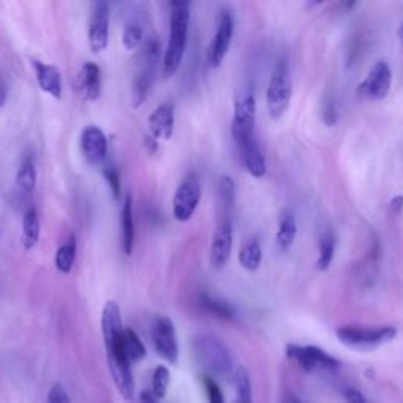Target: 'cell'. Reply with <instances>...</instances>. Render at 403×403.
Instances as JSON below:
<instances>
[{
  "label": "cell",
  "mask_w": 403,
  "mask_h": 403,
  "mask_svg": "<svg viewBox=\"0 0 403 403\" xmlns=\"http://www.w3.org/2000/svg\"><path fill=\"white\" fill-rule=\"evenodd\" d=\"M336 244H337L336 233L332 230H328L321 235L318 243V260H317V268L320 271H326L331 266L334 254H336Z\"/></svg>",
  "instance_id": "25"
},
{
  "label": "cell",
  "mask_w": 403,
  "mask_h": 403,
  "mask_svg": "<svg viewBox=\"0 0 403 403\" xmlns=\"http://www.w3.org/2000/svg\"><path fill=\"white\" fill-rule=\"evenodd\" d=\"M189 17V2H184V0L170 2V34L163 59L164 78L173 76L182 65L186 45H188Z\"/></svg>",
  "instance_id": "2"
},
{
  "label": "cell",
  "mask_w": 403,
  "mask_h": 403,
  "mask_svg": "<svg viewBox=\"0 0 403 403\" xmlns=\"http://www.w3.org/2000/svg\"><path fill=\"white\" fill-rule=\"evenodd\" d=\"M78 90L82 93L87 99H98L101 95V70L96 64H85L80 70L78 80H76Z\"/></svg>",
  "instance_id": "17"
},
{
  "label": "cell",
  "mask_w": 403,
  "mask_h": 403,
  "mask_svg": "<svg viewBox=\"0 0 403 403\" xmlns=\"http://www.w3.org/2000/svg\"><path fill=\"white\" fill-rule=\"evenodd\" d=\"M218 198L221 208V218H230L228 213L235 205V183L230 177H222L218 186Z\"/></svg>",
  "instance_id": "27"
},
{
  "label": "cell",
  "mask_w": 403,
  "mask_h": 403,
  "mask_svg": "<svg viewBox=\"0 0 403 403\" xmlns=\"http://www.w3.org/2000/svg\"><path fill=\"white\" fill-rule=\"evenodd\" d=\"M144 144H145V148H147V152L150 153V154H154L158 152V140L153 138V135H145V140H144Z\"/></svg>",
  "instance_id": "39"
},
{
  "label": "cell",
  "mask_w": 403,
  "mask_h": 403,
  "mask_svg": "<svg viewBox=\"0 0 403 403\" xmlns=\"http://www.w3.org/2000/svg\"><path fill=\"white\" fill-rule=\"evenodd\" d=\"M262 258H263L262 244L258 243V240H249L247 243L241 246L238 260L240 265L243 266L244 270L256 272L260 268V265H262Z\"/></svg>",
  "instance_id": "21"
},
{
  "label": "cell",
  "mask_w": 403,
  "mask_h": 403,
  "mask_svg": "<svg viewBox=\"0 0 403 403\" xmlns=\"http://www.w3.org/2000/svg\"><path fill=\"white\" fill-rule=\"evenodd\" d=\"M233 381L235 389H237V402L235 403H252V386H251V376L247 369L243 365L237 367L233 372Z\"/></svg>",
  "instance_id": "28"
},
{
  "label": "cell",
  "mask_w": 403,
  "mask_h": 403,
  "mask_svg": "<svg viewBox=\"0 0 403 403\" xmlns=\"http://www.w3.org/2000/svg\"><path fill=\"white\" fill-rule=\"evenodd\" d=\"M104 173V178H106V182L110 186V191H112V194L115 198L120 197V177H119V170L115 169L114 166H106L103 169Z\"/></svg>",
  "instance_id": "34"
},
{
  "label": "cell",
  "mask_w": 403,
  "mask_h": 403,
  "mask_svg": "<svg viewBox=\"0 0 403 403\" xmlns=\"http://www.w3.org/2000/svg\"><path fill=\"white\" fill-rule=\"evenodd\" d=\"M233 30L235 22L232 15L227 13V11H222L218 17V26H216L213 40L207 49V61L212 68H218L224 61L232 45Z\"/></svg>",
  "instance_id": "10"
},
{
  "label": "cell",
  "mask_w": 403,
  "mask_h": 403,
  "mask_svg": "<svg viewBox=\"0 0 403 403\" xmlns=\"http://www.w3.org/2000/svg\"><path fill=\"white\" fill-rule=\"evenodd\" d=\"M140 402L142 403H156V400H154V397L150 393H142Z\"/></svg>",
  "instance_id": "41"
},
{
  "label": "cell",
  "mask_w": 403,
  "mask_h": 403,
  "mask_svg": "<svg viewBox=\"0 0 403 403\" xmlns=\"http://www.w3.org/2000/svg\"><path fill=\"white\" fill-rule=\"evenodd\" d=\"M337 339L344 345L355 350H374L384 344H389L397 336L394 326H340L336 331Z\"/></svg>",
  "instance_id": "5"
},
{
  "label": "cell",
  "mask_w": 403,
  "mask_h": 403,
  "mask_svg": "<svg viewBox=\"0 0 403 403\" xmlns=\"http://www.w3.org/2000/svg\"><path fill=\"white\" fill-rule=\"evenodd\" d=\"M194 353L198 364L212 375H228L232 372V356L227 346L213 336L194 339Z\"/></svg>",
  "instance_id": "4"
},
{
  "label": "cell",
  "mask_w": 403,
  "mask_h": 403,
  "mask_svg": "<svg viewBox=\"0 0 403 403\" xmlns=\"http://www.w3.org/2000/svg\"><path fill=\"white\" fill-rule=\"evenodd\" d=\"M254 126H256V96L252 90H243L235 99L232 122V134L238 147L254 139Z\"/></svg>",
  "instance_id": "6"
},
{
  "label": "cell",
  "mask_w": 403,
  "mask_h": 403,
  "mask_svg": "<svg viewBox=\"0 0 403 403\" xmlns=\"http://www.w3.org/2000/svg\"><path fill=\"white\" fill-rule=\"evenodd\" d=\"M345 399L349 403H367V400H365V397L362 395L361 390H358V389H349V390H346Z\"/></svg>",
  "instance_id": "37"
},
{
  "label": "cell",
  "mask_w": 403,
  "mask_h": 403,
  "mask_svg": "<svg viewBox=\"0 0 403 403\" xmlns=\"http://www.w3.org/2000/svg\"><path fill=\"white\" fill-rule=\"evenodd\" d=\"M74 260H76V240L71 237L64 246L59 247L57 254H55V266L60 272H70L73 270Z\"/></svg>",
  "instance_id": "29"
},
{
  "label": "cell",
  "mask_w": 403,
  "mask_h": 403,
  "mask_svg": "<svg viewBox=\"0 0 403 403\" xmlns=\"http://www.w3.org/2000/svg\"><path fill=\"white\" fill-rule=\"evenodd\" d=\"M16 182H17V186H20L22 191L32 192L35 189L36 170H35L34 158L30 156V154H29V156L24 158V161L20 166V169H17Z\"/></svg>",
  "instance_id": "30"
},
{
  "label": "cell",
  "mask_w": 403,
  "mask_h": 403,
  "mask_svg": "<svg viewBox=\"0 0 403 403\" xmlns=\"http://www.w3.org/2000/svg\"><path fill=\"white\" fill-rule=\"evenodd\" d=\"M198 305L202 306L203 311H207L208 314L214 315V317L222 318V320H232L235 317V311L228 302L218 300L212 295L202 293L198 296Z\"/></svg>",
  "instance_id": "24"
},
{
  "label": "cell",
  "mask_w": 403,
  "mask_h": 403,
  "mask_svg": "<svg viewBox=\"0 0 403 403\" xmlns=\"http://www.w3.org/2000/svg\"><path fill=\"white\" fill-rule=\"evenodd\" d=\"M101 330L104 345H106L110 376H112L119 393L126 400H131L135 390L134 376L131 364H129L125 350H123V330L125 328L122 323L120 307L115 301H108L103 309Z\"/></svg>",
  "instance_id": "1"
},
{
  "label": "cell",
  "mask_w": 403,
  "mask_h": 403,
  "mask_svg": "<svg viewBox=\"0 0 403 403\" xmlns=\"http://www.w3.org/2000/svg\"><path fill=\"white\" fill-rule=\"evenodd\" d=\"M123 350H125V355L131 365L140 362L142 359L147 356L145 345L142 344L140 337L131 328H125V330H123Z\"/></svg>",
  "instance_id": "23"
},
{
  "label": "cell",
  "mask_w": 403,
  "mask_h": 403,
  "mask_svg": "<svg viewBox=\"0 0 403 403\" xmlns=\"http://www.w3.org/2000/svg\"><path fill=\"white\" fill-rule=\"evenodd\" d=\"M40 240V218L35 207H30L22 219V244L26 249L38 243Z\"/></svg>",
  "instance_id": "22"
},
{
  "label": "cell",
  "mask_w": 403,
  "mask_h": 403,
  "mask_svg": "<svg viewBox=\"0 0 403 403\" xmlns=\"http://www.w3.org/2000/svg\"><path fill=\"white\" fill-rule=\"evenodd\" d=\"M290 403H302L300 399H298V397H291V400H290Z\"/></svg>",
  "instance_id": "43"
},
{
  "label": "cell",
  "mask_w": 403,
  "mask_h": 403,
  "mask_svg": "<svg viewBox=\"0 0 403 403\" xmlns=\"http://www.w3.org/2000/svg\"><path fill=\"white\" fill-rule=\"evenodd\" d=\"M233 230L230 218H221L218 227L213 233L212 251H210V262L214 270H222L227 265L232 254Z\"/></svg>",
  "instance_id": "12"
},
{
  "label": "cell",
  "mask_w": 403,
  "mask_h": 403,
  "mask_svg": "<svg viewBox=\"0 0 403 403\" xmlns=\"http://www.w3.org/2000/svg\"><path fill=\"white\" fill-rule=\"evenodd\" d=\"M287 356L295 361L305 372H315L318 369L336 370L340 367V361L325 350L315 345H287Z\"/></svg>",
  "instance_id": "8"
},
{
  "label": "cell",
  "mask_w": 403,
  "mask_h": 403,
  "mask_svg": "<svg viewBox=\"0 0 403 403\" xmlns=\"http://www.w3.org/2000/svg\"><path fill=\"white\" fill-rule=\"evenodd\" d=\"M47 403H70L66 390L60 383H55L54 386L51 388V390H49Z\"/></svg>",
  "instance_id": "35"
},
{
  "label": "cell",
  "mask_w": 403,
  "mask_h": 403,
  "mask_svg": "<svg viewBox=\"0 0 403 403\" xmlns=\"http://www.w3.org/2000/svg\"><path fill=\"white\" fill-rule=\"evenodd\" d=\"M296 232H298V227H296V221L293 218V214L285 213L281 218V222H279V228L276 235L277 244L284 252H287L291 247V244H293Z\"/></svg>",
  "instance_id": "26"
},
{
  "label": "cell",
  "mask_w": 403,
  "mask_h": 403,
  "mask_svg": "<svg viewBox=\"0 0 403 403\" xmlns=\"http://www.w3.org/2000/svg\"><path fill=\"white\" fill-rule=\"evenodd\" d=\"M122 244L123 252L129 256L134 246V218H133V198L126 194L122 210Z\"/></svg>",
  "instance_id": "20"
},
{
  "label": "cell",
  "mask_w": 403,
  "mask_h": 403,
  "mask_svg": "<svg viewBox=\"0 0 403 403\" xmlns=\"http://www.w3.org/2000/svg\"><path fill=\"white\" fill-rule=\"evenodd\" d=\"M399 36H400V40H402V43H403V22H402V26H400V29H399Z\"/></svg>",
  "instance_id": "42"
},
{
  "label": "cell",
  "mask_w": 403,
  "mask_h": 403,
  "mask_svg": "<svg viewBox=\"0 0 403 403\" xmlns=\"http://www.w3.org/2000/svg\"><path fill=\"white\" fill-rule=\"evenodd\" d=\"M323 122L326 123L328 126L336 125V122H337V106H336V101H332V99H330V101L325 103V106H323Z\"/></svg>",
  "instance_id": "36"
},
{
  "label": "cell",
  "mask_w": 403,
  "mask_h": 403,
  "mask_svg": "<svg viewBox=\"0 0 403 403\" xmlns=\"http://www.w3.org/2000/svg\"><path fill=\"white\" fill-rule=\"evenodd\" d=\"M109 20L110 10L106 2H96L93 5L90 26H89V43L91 51L98 54L106 49L109 43Z\"/></svg>",
  "instance_id": "13"
},
{
  "label": "cell",
  "mask_w": 403,
  "mask_h": 403,
  "mask_svg": "<svg viewBox=\"0 0 403 403\" xmlns=\"http://www.w3.org/2000/svg\"><path fill=\"white\" fill-rule=\"evenodd\" d=\"M32 65L41 90L57 99L61 98V90H64V87H61V76L57 68L47 65L41 60H34Z\"/></svg>",
  "instance_id": "16"
},
{
  "label": "cell",
  "mask_w": 403,
  "mask_h": 403,
  "mask_svg": "<svg viewBox=\"0 0 403 403\" xmlns=\"http://www.w3.org/2000/svg\"><path fill=\"white\" fill-rule=\"evenodd\" d=\"M142 36H144V32H142V27L138 26V24H128L123 30V46L129 51H134L142 43Z\"/></svg>",
  "instance_id": "32"
},
{
  "label": "cell",
  "mask_w": 403,
  "mask_h": 403,
  "mask_svg": "<svg viewBox=\"0 0 403 403\" xmlns=\"http://www.w3.org/2000/svg\"><path fill=\"white\" fill-rule=\"evenodd\" d=\"M148 126H150L154 139L169 140L173 135V129H175V109H173V104L164 103L158 109H154V112L148 119Z\"/></svg>",
  "instance_id": "15"
},
{
  "label": "cell",
  "mask_w": 403,
  "mask_h": 403,
  "mask_svg": "<svg viewBox=\"0 0 403 403\" xmlns=\"http://www.w3.org/2000/svg\"><path fill=\"white\" fill-rule=\"evenodd\" d=\"M203 384H205L210 403H224V395H222L219 384L216 383L212 376L203 378Z\"/></svg>",
  "instance_id": "33"
},
{
  "label": "cell",
  "mask_w": 403,
  "mask_h": 403,
  "mask_svg": "<svg viewBox=\"0 0 403 403\" xmlns=\"http://www.w3.org/2000/svg\"><path fill=\"white\" fill-rule=\"evenodd\" d=\"M80 150L85 161L91 166L104 163L108 154V139L98 126H87L80 135Z\"/></svg>",
  "instance_id": "14"
},
{
  "label": "cell",
  "mask_w": 403,
  "mask_h": 403,
  "mask_svg": "<svg viewBox=\"0 0 403 403\" xmlns=\"http://www.w3.org/2000/svg\"><path fill=\"white\" fill-rule=\"evenodd\" d=\"M291 95H293V79H291L290 66L285 60H279L266 90V106L271 119L277 120L287 112Z\"/></svg>",
  "instance_id": "3"
},
{
  "label": "cell",
  "mask_w": 403,
  "mask_h": 403,
  "mask_svg": "<svg viewBox=\"0 0 403 403\" xmlns=\"http://www.w3.org/2000/svg\"><path fill=\"white\" fill-rule=\"evenodd\" d=\"M152 339L154 350H156L158 356L163 358L164 361L170 364H177L179 349H178V339L177 331L173 326L172 320L167 317H158L153 323Z\"/></svg>",
  "instance_id": "9"
},
{
  "label": "cell",
  "mask_w": 403,
  "mask_h": 403,
  "mask_svg": "<svg viewBox=\"0 0 403 403\" xmlns=\"http://www.w3.org/2000/svg\"><path fill=\"white\" fill-rule=\"evenodd\" d=\"M393 84V73L386 61H376L370 68L367 76L362 80V84L358 87V91L361 98L372 99V101H380L386 98Z\"/></svg>",
  "instance_id": "11"
},
{
  "label": "cell",
  "mask_w": 403,
  "mask_h": 403,
  "mask_svg": "<svg viewBox=\"0 0 403 403\" xmlns=\"http://www.w3.org/2000/svg\"><path fill=\"white\" fill-rule=\"evenodd\" d=\"M154 66L152 64H145L144 70H142L138 76L134 79L133 84V91H131V101L134 108H139L144 104V101L150 93L152 84H153V74H154Z\"/></svg>",
  "instance_id": "19"
},
{
  "label": "cell",
  "mask_w": 403,
  "mask_h": 403,
  "mask_svg": "<svg viewBox=\"0 0 403 403\" xmlns=\"http://www.w3.org/2000/svg\"><path fill=\"white\" fill-rule=\"evenodd\" d=\"M5 99H7V85L0 79V106H3Z\"/></svg>",
  "instance_id": "40"
},
{
  "label": "cell",
  "mask_w": 403,
  "mask_h": 403,
  "mask_svg": "<svg viewBox=\"0 0 403 403\" xmlns=\"http://www.w3.org/2000/svg\"><path fill=\"white\" fill-rule=\"evenodd\" d=\"M170 384V372L166 365H158L153 372L152 376V390L154 399H164L167 395V390H169Z\"/></svg>",
  "instance_id": "31"
},
{
  "label": "cell",
  "mask_w": 403,
  "mask_h": 403,
  "mask_svg": "<svg viewBox=\"0 0 403 403\" xmlns=\"http://www.w3.org/2000/svg\"><path fill=\"white\" fill-rule=\"evenodd\" d=\"M403 210V196H395L389 203V212L393 214H400Z\"/></svg>",
  "instance_id": "38"
},
{
  "label": "cell",
  "mask_w": 403,
  "mask_h": 403,
  "mask_svg": "<svg viewBox=\"0 0 403 403\" xmlns=\"http://www.w3.org/2000/svg\"><path fill=\"white\" fill-rule=\"evenodd\" d=\"M202 198V184L197 175L186 177L175 191L172 200L173 218L186 222L192 218Z\"/></svg>",
  "instance_id": "7"
},
{
  "label": "cell",
  "mask_w": 403,
  "mask_h": 403,
  "mask_svg": "<svg viewBox=\"0 0 403 403\" xmlns=\"http://www.w3.org/2000/svg\"><path fill=\"white\" fill-rule=\"evenodd\" d=\"M240 153H241V159H243L244 167L254 178L265 177L266 161H265L263 153L260 152L256 139H252L249 142H246L244 145H241Z\"/></svg>",
  "instance_id": "18"
}]
</instances>
